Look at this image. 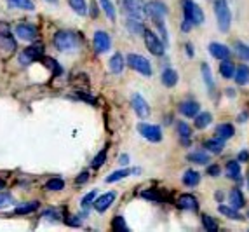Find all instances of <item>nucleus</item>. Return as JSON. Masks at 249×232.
Returning a JSON list of instances; mask_svg holds the SVG:
<instances>
[{"label":"nucleus","mask_w":249,"mask_h":232,"mask_svg":"<svg viewBox=\"0 0 249 232\" xmlns=\"http://www.w3.org/2000/svg\"><path fill=\"white\" fill-rule=\"evenodd\" d=\"M115 197H117V194L115 192H107V194H103V195H100L98 199H94V210L96 212H100V213H103V212H107L108 208L112 206V203L115 201Z\"/></svg>","instance_id":"ddd939ff"},{"label":"nucleus","mask_w":249,"mask_h":232,"mask_svg":"<svg viewBox=\"0 0 249 232\" xmlns=\"http://www.w3.org/2000/svg\"><path fill=\"white\" fill-rule=\"evenodd\" d=\"M211 114L209 112H202V114H197L196 116V128L197 129H206L209 124H211Z\"/></svg>","instance_id":"473e14b6"},{"label":"nucleus","mask_w":249,"mask_h":232,"mask_svg":"<svg viewBox=\"0 0 249 232\" xmlns=\"http://www.w3.org/2000/svg\"><path fill=\"white\" fill-rule=\"evenodd\" d=\"M218 210H220L221 215L229 216V218H233V220H242L241 213L237 212L235 208H232V206H225V204H221V206L218 208Z\"/></svg>","instance_id":"58836bf2"},{"label":"nucleus","mask_w":249,"mask_h":232,"mask_svg":"<svg viewBox=\"0 0 249 232\" xmlns=\"http://www.w3.org/2000/svg\"><path fill=\"white\" fill-rule=\"evenodd\" d=\"M127 65L133 70L140 72L142 75H146V77L152 75V65H150V61L145 56H140V54H133V53L127 54Z\"/></svg>","instance_id":"20e7f679"},{"label":"nucleus","mask_w":249,"mask_h":232,"mask_svg":"<svg viewBox=\"0 0 249 232\" xmlns=\"http://www.w3.org/2000/svg\"><path fill=\"white\" fill-rule=\"evenodd\" d=\"M108 65H110V72L112 74H121L122 70H124V58H122L121 53L113 54L112 58H110V61H108Z\"/></svg>","instance_id":"4be33fe9"},{"label":"nucleus","mask_w":249,"mask_h":232,"mask_svg":"<svg viewBox=\"0 0 249 232\" xmlns=\"http://www.w3.org/2000/svg\"><path fill=\"white\" fill-rule=\"evenodd\" d=\"M16 47L18 44L11 33H0V49L5 53H13V51H16Z\"/></svg>","instance_id":"f3484780"},{"label":"nucleus","mask_w":249,"mask_h":232,"mask_svg":"<svg viewBox=\"0 0 249 232\" xmlns=\"http://www.w3.org/2000/svg\"><path fill=\"white\" fill-rule=\"evenodd\" d=\"M101 4V9L105 11V14H107V18L110 21H115L117 14H115V7H113V4L110 2V0H100Z\"/></svg>","instance_id":"4c0bfd02"},{"label":"nucleus","mask_w":249,"mask_h":232,"mask_svg":"<svg viewBox=\"0 0 249 232\" xmlns=\"http://www.w3.org/2000/svg\"><path fill=\"white\" fill-rule=\"evenodd\" d=\"M44 216H49V220H58L59 218V213L54 212V210H46V212L42 213Z\"/></svg>","instance_id":"3c124183"},{"label":"nucleus","mask_w":249,"mask_h":232,"mask_svg":"<svg viewBox=\"0 0 249 232\" xmlns=\"http://www.w3.org/2000/svg\"><path fill=\"white\" fill-rule=\"evenodd\" d=\"M142 195L145 199H150V201H157V203L166 201V195L162 194V191H157V189H148V191H143Z\"/></svg>","instance_id":"72a5a7b5"},{"label":"nucleus","mask_w":249,"mask_h":232,"mask_svg":"<svg viewBox=\"0 0 249 232\" xmlns=\"http://www.w3.org/2000/svg\"><path fill=\"white\" fill-rule=\"evenodd\" d=\"M46 61L49 63L47 66H51V68H53L54 74H56V75L61 74V66H59V63H58V61H54V59H51V58H46Z\"/></svg>","instance_id":"49530a36"},{"label":"nucleus","mask_w":249,"mask_h":232,"mask_svg":"<svg viewBox=\"0 0 249 232\" xmlns=\"http://www.w3.org/2000/svg\"><path fill=\"white\" fill-rule=\"evenodd\" d=\"M125 28L129 30V32L133 33V35H140L143 32H145V26H143V21L142 19H138V18H129L125 19Z\"/></svg>","instance_id":"a211bd4d"},{"label":"nucleus","mask_w":249,"mask_h":232,"mask_svg":"<svg viewBox=\"0 0 249 232\" xmlns=\"http://www.w3.org/2000/svg\"><path fill=\"white\" fill-rule=\"evenodd\" d=\"M248 216H249V213H248Z\"/></svg>","instance_id":"052dcab7"},{"label":"nucleus","mask_w":249,"mask_h":232,"mask_svg":"<svg viewBox=\"0 0 249 232\" xmlns=\"http://www.w3.org/2000/svg\"><path fill=\"white\" fill-rule=\"evenodd\" d=\"M68 4H70V7L73 9L79 16H86V14H88V4H86V0H68Z\"/></svg>","instance_id":"f704fd0d"},{"label":"nucleus","mask_w":249,"mask_h":232,"mask_svg":"<svg viewBox=\"0 0 249 232\" xmlns=\"http://www.w3.org/2000/svg\"><path fill=\"white\" fill-rule=\"evenodd\" d=\"M209 53H211L213 58L216 59H229L230 49L223 44H218V42H211L209 44Z\"/></svg>","instance_id":"2eb2a0df"},{"label":"nucleus","mask_w":249,"mask_h":232,"mask_svg":"<svg viewBox=\"0 0 249 232\" xmlns=\"http://www.w3.org/2000/svg\"><path fill=\"white\" fill-rule=\"evenodd\" d=\"M9 7L23 9V11H35V4L32 0H7Z\"/></svg>","instance_id":"c85d7f7f"},{"label":"nucleus","mask_w":249,"mask_h":232,"mask_svg":"<svg viewBox=\"0 0 249 232\" xmlns=\"http://www.w3.org/2000/svg\"><path fill=\"white\" fill-rule=\"evenodd\" d=\"M143 39H145L146 49H148L152 54H155V56H162V54H164V42H162L160 39L152 32V30L145 28V32H143Z\"/></svg>","instance_id":"39448f33"},{"label":"nucleus","mask_w":249,"mask_h":232,"mask_svg":"<svg viewBox=\"0 0 249 232\" xmlns=\"http://www.w3.org/2000/svg\"><path fill=\"white\" fill-rule=\"evenodd\" d=\"M138 131H140V135H142L143 138H146L148 141H154V143H157V141L162 140L160 128H159V126H155V124L140 122V124H138Z\"/></svg>","instance_id":"6e6552de"},{"label":"nucleus","mask_w":249,"mask_h":232,"mask_svg":"<svg viewBox=\"0 0 249 232\" xmlns=\"http://www.w3.org/2000/svg\"><path fill=\"white\" fill-rule=\"evenodd\" d=\"M145 14L152 19H164L167 16V7L166 4H162L159 0H152L148 4H145Z\"/></svg>","instance_id":"1a4fd4ad"},{"label":"nucleus","mask_w":249,"mask_h":232,"mask_svg":"<svg viewBox=\"0 0 249 232\" xmlns=\"http://www.w3.org/2000/svg\"><path fill=\"white\" fill-rule=\"evenodd\" d=\"M208 174H209V176H218V174H220V166H218V164L209 166V168H208Z\"/></svg>","instance_id":"8fccbe9b"},{"label":"nucleus","mask_w":249,"mask_h":232,"mask_svg":"<svg viewBox=\"0 0 249 232\" xmlns=\"http://www.w3.org/2000/svg\"><path fill=\"white\" fill-rule=\"evenodd\" d=\"M183 5V19L188 21L192 26H200L204 23L202 9L194 2V0H181Z\"/></svg>","instance_id":"f03ea898"},{"label":"nucleus","mask_w":249,"mask_h":232,"mask_svg":"<svg viewBox=\"0 0 249 232\" xmlns=\"http://www.w3.org/2000/svg\"><path fill=\"white\" fill-rule=\"evenodd\" d=\"M112 229L115 232H127L129 227L125 225L124 216H115V218H113V222H112Z\"/></svg>","instance_id":"ea45409f"},{"label":"nucleus","mask_w":249,"mask_h":232,"mask_svg":"<svg viewBox=\"0 0 249 232\" xmlns=\"http://www.w3.org/2000/svg\"><path fill=\"white\" fill-rule=\"evenodd\" d=\"M133 173H140V170H119V171H113L112 174H108V176H107V182L108 183H115V182H119V180L129 176V174H133Z\"/></svg>","instance_id":"393cba45"},{"label":"nucleus","mask_w":249,"mask_h":232,"mask_svg":"<svg viewBox=\"0 0 249 232\" xmlns=\"http://www.w3.org/2000/svg\"><path fill=\"white\" fill-rule=\"evenodd\" d=\"M16 35L19 39H23V40L34 42V40H37L38 32H37V28H35L34 25H30V23H19V25L16 26Z\"/></svg>","instance_id":"9b49d317"},{"label":"nucleus","mask_w":249,"mask_h":232,"mask_svg":"<svg viewBox=\"0 0 249 232\" xmlns=\"http://www.w3.org/2000/svg\"><path fill=\"white\" fill-rule=\"evenodd\" d=\"M122 5H124V13L129 18L143 19V16H145V4L142 0H122Z\"/></svg>","instance_id":"0eeeda50"},{"label":"nucleus","mask_w":249,"mask_h":232,"mask_svg":"<svg viewBox=\"0 0 249 232\" xmlns=\"http://www.w3.org/2000/svg\"><path fill=\"white\" fill-rule=\"evenodd\" d=\"M119 161H121V164H127V162H129V157L125 155V154H122L121 157H119Z\"/></svg>","instance_id":"6e6d98bb"},{"label":"nucleus","mask_w":249,"mask_h":232,"mask_svg":"<svg viewBox=\"0 0 249 232\" xmlns=\"http://www.w3.org/2000/svg\"><path fill=\"white\" fill-rule=\"evenodd\" d=\"M107 150L108 149H103L94 159H92V168H94V170H98V168H101V166L105 164V161H107Z\"/></svg>","instance_id":"37998d69"},{"label":"nucleus","mask_w":249,"mask_h":232,"mask_svg":"<svg viewBox=\"0 0 249 232\" xmlns=\"http://www.w3.org/2000/svg\"><path fill=\"white\" fill-rule=\"evenodd\" d=\"M227 176L233 180H239V176H241V166H239V162L230 161L229 164H227Z\"/></svg>","instance_id":"c9c22d12"},{"label":"nucleus","mask_w":249,"mask_h":232,"mask_svg":"<svg viewBox=\"0 0 249 232\" xmlns=\"http://www.w3.org/2000/svg\"><path fill=\"white\" fill-rule=\"evenodd\" d=\"M131 105H133V110L136 112V116L140 117V119H145V117L150 116V107L148 103H146V99L143 98L142 95H133V98H131Z\"/></svg>","instance_id":"9d476101"},{"label":"nucleus","mask_w":249,"mask_h":232,"mask_svg":"<svg viewBox=\"0 0 249 232\" xmlns=\"http://www.w3.org/2000/svg\"><path fill=\"white\" fill-rule=\"evenodd\" d=\"M112 47V39L107 32H96L94 33V49L96 53H107Z\"/></svg>","instance_id":"f8f14e48"},{"label":"nucleus","mask_w":249,"mask_h":232,"mask_svg":"<svg viewBox=\"0 0 249 232\" xmlns=\"http://www.w3.org/2000/svg\"><path fill=\"white\" fill-rule=\"evenodd\" d=\"M202 225L208 232H216V231H218V224H216V220L211 218L209 215H202Z\"/></svg>","instance_id":"a19ab883"},{"label":"nucleus","mask_w":249,"mask_h":232,"mask_svg":"<svg viewBox=\"0 0 249 232\" xmlns=\"http://www.w3.org/2000/svg\"><path fill=\"white\" fill-rule=\"evenodd\" d=\"M77 96H79L80 99H84V101H88V103H96V98H92L91 95H88V93H84V91H77Z\"/></svg>","instance_id":"de8ad7c7"},{"label":"nucleus","mask_w":249,"mask_h":232,"mask_svg":"<svg viewBox=\"0 0 249 232\" xmlns=\"http://www.w3.org/2000/svg\"><path fill=\"white\" fill-rule=\"evenodd\" d=\"M248 159H249V154L246 152V150H242V152L239 154V161H244V162H246Z\"/></svg>","instance_id":"864d4df0"},{"label":"nucleus","mask_w":249,"mask_h":232,"mask_svg":"<svg viewBox=\"0 0 249 232\" xmlns=\"http://www.w3.org/2000/svg\"><path fill=\"white\" fill-rule=\"evenodd\" d=\"M67 224L71 225V227H79V225H80V220H77V216H71L70 220H67Z\"/></svg>","instance_id":"603ef678"},{"label":"nucleus","mask_w":249,"mask_h":232,"mask_svg":"<svg viewBox=\"0 0 249 232\" xmlns=\"http://www.w3.org/2000/svg\"><path fill=\"white\" fill-rule=\"evenodd\" d=\"M233 133H235V129H233V126H230V124H220L218 128H216V136L221 138V140H229V138H232Z\"/></svg>","instance_id":"c756f323"},{"label":"nucleus","mask_w":249,"mask_h":232,"mask_svg":"<svg viewBox=\"0 0 249 232\" xmlns=\"http://www.w3.org/2000/svg\"><path fill=\"white\" fill-rule=\"evenodd\" d=\"M233 49H235L239 58L244 59V61H249V46L248 44H244V42H235Z\"/></svg>","instance_id":"e433bc0d"},{"label":"nucleus","mask_w":249,"mask_h":232,"mask_svg":"<svg viewBox=\"0 0 249 232\" xmlns=\"http://www.w3.org/2000/svg\"><path fill=\"white\" fill-rule=\"evenodd\" d=\"M63 187H65V182H63L61 178H51L49 182L46 183V189H47V191H53V192L63 191Z\"/></svg>","instance_id":"79ce46f5"},{"label":"nucleus","mask_w":249,"mask_h":232,"mask_svg":"<svg viewBox=\"0 0 249 232\" xmlns=\"http://www.w3.org/2000/svg\"><path fill=\"white\" fill-rule=\"evenodd\" d=\"M233 79L239 86H246L249 84V66L241 65L239 68H235V74H233Z\"/></svg>","instance_id":"aec40b11"},{"label":"nucleus","mask_w":249,"mask_h":232,"mask_svg":"<svg viewBox=\"0 0 249 232\" xmlns=\"http://www.w3.org/2000/svg\"><path fill=\"white\" fill-rule=\"evenodd\" d=\"M199 182H200V174L197 173V171H194V170L185 171V174H183V183H185V185L196 187Z\"/></svg>","instance_id":"7c9ffc66"},{"label":"nucleus","mask_w":249,"mask_h":232,"mask_svg":"<svg viewBox=\"0 0 249 232\" xmlns=\"http://www.w3.org/2000/svg\"><path fill=\"white\" fill-rule=\"evenodd\" d=\"M225 140H221V138H218V136H214V138H211V140H208L206 143H204V149H208L211 154H220L221 150H223V143Z\"/></svg>","instance_id":"b1692460"},{"label":"nucleus","mask_w":249,"mask_h":232,"mask_svg":"<svg viewBox=\"0 0 249 232\" xmlns=\"http://www.w3.org/2000/svg\"><path fill=\"white\" fill-rule=\"evenodd\" d=\"M160 79H162V84L166 87H175L176 84H178V74H176V70H173V68H166V70L162 72Z\"/></svg>","instance_id":"6ab92c4d"},{"label":"nucleus","mask_w":249,"mask_h":232,"mask_svg":"<svg viewBox=\"0 0 249 232\" xmlns=\"http://www.w3.org/2000/svg\"><path fill=\"white\" fill-rule=\"evenodd\" d=\"M38 206H40L38 201H32V203H25V204H21V206H18L16 210H14V213H16V215H28V213L37 212Z\"/></svg>","instance_id":"a878e982"},{"label":"nucleus","mask_w":249,"mask_h":232,"mask_svg":"<svg viewBox=\"0 0 249 232\" xmlns=\"http://www.w3.org/2000/svg\"><path fill=\"white\" fill-rule=\"evenodd\" d=\"M200 72H202V79H204V82H206V86H208L209 93H211V95H214V80H213L211 68H209L208 63H202V66H200Z\"/></svg>","instance_id":"5701e85b"},{"label":"nucleus","mask_w":249,"mask_h":232,"mask_svg":"<svg viewBox=\"0 0 249 232\" xmlns=\"http://www.w3.org/2000/svg\"><path fill=\"white\" fill-rule=\"evenodd\" d=\"M88 180H89V173H88V171H82V173L75 178V183H77V185H82V183H86Z\"/></svg>","instance_id":"09e8293b"},{"label":"nucleus","mask_w":249,"mask_h":232,"mask_svg":"<svg viewBox=\"0 0 249 232\" xmlns=\"http://www.w3.org/2000/svg\"><path fill=\"white\" fill-rule=\"evenodd\" d=\"M96 194H98V192H96V191H91V192H89V194L84 195V197H82V208H84V210H88V208L91 206L92 203H94Z\"/></svg>","instance_id":"c03bdc74"},{"label":"nucleus","mask_w":249,"mask_h":232,"mask_svg":"<svg viewBox=\"0 0 249 232\" xmlns=\"http://www.w3.org/2000/svg\"><path fill=\"white\" fill-rule=\"evenodd\" d=\"M4 187H5V182L4 180H0V191H4Z\"/></svg>","instance_id":"13d9d810"},{"label":"nucleus","mask_w":249,"mask_h":232,"mask_svg":"<svg viewBox=\"0 0 249 232\" xmlns=\"http://www.w3.org/2000/svg\"><path fill=\"white\" fill-rule=\"evenodd\" d=\"M176 206H178L179 210H187V212H196L197 208H199V201L196 199V195L183 194V195H179L178 201H176Z\"/></svg>","instance_id":"4468645a"},{"label":"nucleus","mask_w":249,"mask_h":232,"mask_svg":"<svg viewBox=\"0 0 249 232\" xmlns=\"http://www.w3.org/2000/svg\"><path fill=\"white\" fill-rule=\"evenodd\" d=\"M178 133L179 138H181L183 145H190V136H192V129L187 122H178Z\"/></svg>","instance_id":"bb28decb"},{"label":"nucleus","mask_w":249,"mask_h":232,"mask_svg":"<svg viewBox=\"0 0 249 232\" xmlns=\"http://www.w3.org/2000/svg\"><path fill=\"white\" fill-rule=\"evenodd\" d=\"M91 16L92 18L98 16V7H96V2H92V4H91Z\"/></svg>","instance_id":"5fc2aeb1"},{"label":"nucleus","mask_w":249,"mask_h":232,"mask_svg":"<svg viewBox=\"0 0 249 232\" xmlns=\"http://www.w3.org/2000/svg\"><path fill=\"white\" fill-rule=\"evenodd\" d=\"M185 49H187V54L192 58V56H194V51H192V44H187V46H185Z\"/></svg>","instance_id":"4d7b16f0"},{"label":"nucleus","mask_w":249,"mask_h":232,"mask_svg":"<svg viewBox=\"0 0 249 232\" xmlns=\"http://www.w3.org/2000/svg\"><path fill=\"white\" fill-rule=\"evenodd\" d=\"M42 54H44V46L42 44H34V46L26 47L23 53L19 54V65H30V63L37 61V59L42 58Z\"/></svg>","instance_id":"423d86ee"},{"label":"nucleus","mask_w":249,"mask_h":232,"mask_svg":"<svg viewBox=\"0 0 249 232\" xmlns=\"http://www.w3.org/2000/svg\"><path fill=\"white\" fill-rule=\"evenodd\" d=\"M47 2H49V4H58L59 0H47Z\"/></svg>","instance_id":"bf43d9fd"},{"label":"nucleus","mask_w":249,"mask_h":232,"mask_svg":"<svg viewBox=\"0 0 249 232\" xmlns=\"http://www.w3.org/2000/svg\"><path fill=\"white\" fill-rule=\"evenodd\" d=\"M54 46L61 53H73L79 49V37L70 30H59L54 35Z\"/></svg>","instance_id":"f257e3e1"},{"label":"nucleus","mask_w":249,"mask_h":232,"mask_svg":"<svg viewBox=\"0 0 249 232\" xmlns=\"http://www.w3.org/2000/svg\"><path fill=\"white\" fill-rule=\"evenodd\" d=\"M9 204H13V195L7 194V192H0V210Z\"/></svg>","instance_id":"a18cd8bd"},{"label":"nucleus","mask_w":249,"mask_h":232,"mask_svg":"<svg viewBox=\"0 0 249 232\" xmlns=\"http://www.w3.org/2000/svg\"><path fill=\"white\" fill-rule=\"evenodd\" d=\"M187 159L190 162H196V164H208V162H209V154L202 152V150H197V152L188 154Z\"/></svg>","instance_id":"cd10ccee"},{"label":"nucleus","mask_w":249,"mask_h":232,"mask_svg":"<svg viewBox=\"0 0 249 232\" xmlns=\"http://www.w3.org/2000/svg\"><path fill=\"white\" fill-rule=\"evenodd\" d=\"M214 14L221 32H229L230 23H232V14H230L227 0H214Z\"/></svg>","instance_id":"7ed1b4c3"},{"label":"nucleus","mask_w":249,"mask_h":232,"mask_svg":"<svg viewBox=\"0 0 249 232\" xmlns=\"http://www.w3.org/2000/svg\"><path fill=\"white\" fill-rule=\"evenodd\" d=\"M229 203L232 208H235V210H241L242 206H244V195H242V192L239 191V189H232L229 194Z\"/></svg>","instance_id":"412c9836"},{"label":"nucleus","mask_w":249,"mask_h":232,"mask_svg":"<svg viewBox=\"0 0 249 232\" xmlns=\"http://www.w3.org/2000/svg\"><path fill=\"white\" fill-rule=\"evenodd\" d=\"M179 112L185 117H196L199 114V103L194 101V99H187V101H181L179 103Z\"/></svg>","instance_id":"dca6fc26"},{"label":"nucleus","mask_w":249,"mask_h":232,"mask_svg":"<svg viewBox=\"0 0 249 232\" xmlns=\"http://www.w3.org/2000/svg\"><path fill=\"white\" fill-rule=\"evenodd\" d=\"M220 74L223 75L225 79H232L233 74H235V65L229 59H223V63L220 65Z\"/></svg>","instance_id":"2f4dec72"}]
</instances>
